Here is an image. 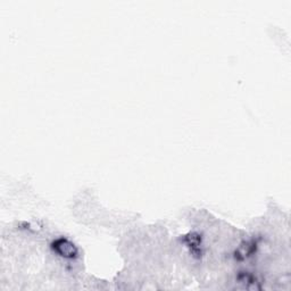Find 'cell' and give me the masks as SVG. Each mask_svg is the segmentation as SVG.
<instances>
[{"label": "cell", "mask_w": 291, "mask_h": 291, "mask_svg": "<svg viewBox=\"0 0 291 291\" xmlns=\"http://www.w3.org/2000/svg\"><path fill=\"white\" fill-rule=\"evenodd\" d=\"M51 249H53L58 256L68 259H76L77 254H79V250H77L76 246L73 244L72 241H69L68 239L65 238L56 239V240L51 244Z\"/></svg>", "instance_id": "obj_1"}, {"label": "cell", "mask_w": 291, "mask_h": 291, "mask_svg": "<svg viewBox=\"0 0 291 291\" xmlns=\"http://www.w3.org/2000/svg\"><path fill=\"white\" fill-rule=\"evenodd\" d=\"M184 242L190 248L191 254L194 257H200L202 255L201 249V238L197 233H190L184 237Z\"/></svg>", "instance_id": "obj_2"}, {"label": "cell", "mask_w": 291, "mask_h": 291, "mask_svg": "<svg viewBox=\"0 0 291 291\" xmlns=\"http://www.w3.org/2000/svg\"><path fill=\"white\" fill-rule=\"evenodd\" d=\"M238 282L241 283V285L245 286L246 289H255L259 290L260 289L259 281V279L256 278L255 274L250 273V272H240L238 275Z\"/></svg>", "instance_id": "obj_3"}, {"label": "cell", "mask_w": 291, "mask_h": 291, "mask_svg": "<svg viewBox=\"0 0 291 291\" xmlns=\"http://www.w3.org/2000/svg\"><path fill=\"white\" fill-rule=\"evenodd\" d=\"M256 248V244L254 242H246L245 246H241L237 253H235V259L239 260H242L247 259V257L252 256L254 250Z\"/></svg>", "instance_id": "obj_4"}]
</instances>
